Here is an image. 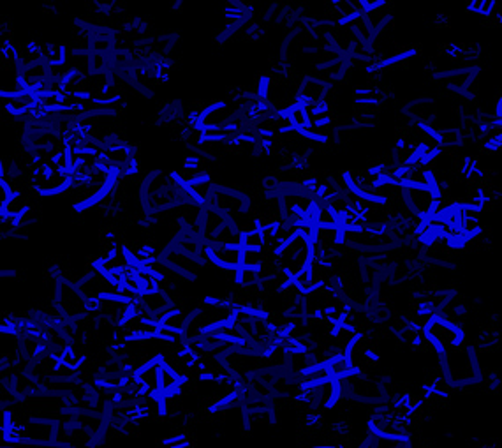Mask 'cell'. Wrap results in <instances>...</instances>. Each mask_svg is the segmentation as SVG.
<instances>
[{"instance_id": "cell-2", "label": "cell", "mask_w": 502, "mask_h": 448, "mask_svg": "<svg viewBox=\"0 0 502 448\" xmlns=\"http://www.w3.org/2000/svg\"><path fill=\"white\" fill-rule=\"evenodd\" d=\"M266 242H264V235L260 229H251L240 235V247L251 249V251H263Z\"/></svg>"}, {"instance_id": "cell-4", "label": "cell", "mask_w": 502, "mask_h": 448, "mask_svg": "<svg viewBox=\"0 0 502 448\" xmlns=\"http://www.w3.org/2000/svg\"><path fill=\"white\" fill-rule=\"evenodd\" d=\"M386 99L385 92L379 89H354L352 90V101L354 102H376L381 104Z\"/></svg>"}, {"instance_id": "cell-6", "label": "cell", "mask_w": 502, "mask_h": 448, "mask_svg": "<svg viewBox=\"0 0 502 448\" xmlns=\"http://www.w3.org/2000/svg\"><path fill=\"white\" fill-rule=\"evenodd\" d=\"M479 9H481V2H469L467 4V11L469 12H478L479 14Z\"/></svg>"}, {"instance_id": "cell-3", "label": "cell", "mask_w": 502, "mask_h": 448, "mask_svg": "<svg viewBox=\"0 0 502 448\" xmlns=\"http://www.w3.org/2000/svg\"><path fill=\"white\" fill-rule=\"evenodd\" d=\"M381 113V104L376 102H352V117L365 118V120H376Z\"/></svg>"}, {"instance_id": "cell-5", "label": "cell", "mask_w": 502, "mask_h": 448, "mask_svg": "<svg viewBox=\"0 0 502 448\" xmlns=\"http://www.w3.org/2000/svg\"><path fill=\"white\" fill-rule=\"evenodd\" d=\"M261 263H263V251L242 249V263H240V267H245V269H260Z\"/></svg>"}, {"instance_id": "cell-1", "label": "cell", "mask_w": 502, "mask_h": 448, "mask_svg": "<svg viewBox=\"0 0 502 448\" xmlns=\"http://www.w3.org/2000/svg\"><path fill=\"white\" fill-rule=\"evenodd\" d=\"M57 436L58 422L41 418H30L29 422H25L23 432H21L23 441H30V443L41 445V447L57 443Z\"/></svg>"}]
</instances>
